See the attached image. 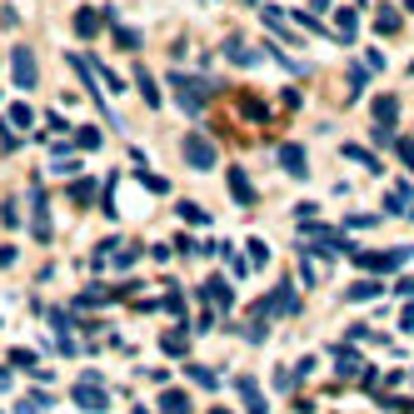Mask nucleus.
I'll list each match as a JSON object with an SVG mask.
<instances>
[{
	"mask_svg": "<svg viewBox=\"0 0 414 414\" xmlns=\"http://www.w3.org/2000/svg\"><path fill=\"white\" fill-rule=\"evenodd\" d=\"M170 85H175V100H180V110H185V115H200V110H205V100H210V90H215L210 80H190V75H180V70L170 75Z\"/></svg>",
	"mask_w": 414,
	"mask_h": 414,
	"instance_id": "1",
	"label": "nucleus"
},
{
	"mask_svg": "<svg viewBox=\"0 0 414 414\" xmlns=\"http://www.w3.org/2000/svg\"><path fill=\"white\" fill-rule=\"evenodd\" d=\"M70 399H75V404H80V409H90V414H100V409H105V404H110V399H105V389H100V380H95V375H85V380H80V384H75V389H70Z\"/></svg>",
	"mask_w": 414,
	"mask_h": 414,
	"instance_id": "2",
	"label": "nucleus"
},
{
	"mask_svg": "<svg viewBox=\"0 0 414 414\" xmlns=\"http://www.w3.org/2000/svg\"><path fill=\"white\" fill-rule=\"evenodd\" d=\"M30 230H35L40 245L50 240V210H45V190L40 185H30Z\"/></svg>",
	"mask_w": 414,
	"mask_h": 414,
	"instance_id": "3",
	"label": "nucleus"
},
{
	"mask_svg": "<svg viewBox=\"0 0 414 414\" xmlns=\"http://www.w3.org/2000/svg\"><path fill=\"white\" fill-rule=\"evenodd\" d=\"M409 255H414V245H409V250H394V255H375V250H354V260H360L365 270H399V265H404Z\"/></svg>",
	"mask_w": 414,
	"mask_h": 414,
	"instance_id": "4",
	"label": "nucleus"
},
{
	"mask_svg": "<svg viewBox=\"0 0 414 414\" xmlns=\"http://www.w3.org/2000/svg\"><path fill=\"white\" fill-rule=\"evenodd\" d=\"M185 160H190L195 170H210V165H215V145H210V135H185Z\"/></svg>",
	"mask_w": 414,
	"mask_h": 414,
	"instance_id": "5",
	"label": "nucleus"
},
{
	"mask_svg": "<svg viewBox=\"0 0 414 414\" xmlns=\"http://www.w3.org/2000/svg\"><path fill=\"white\" fill-rule=\"evenodd\" d=\"M11 70H15V85H20V90L35 85V61H30V50H25V45L11 50Z\"/></svg>",
	"mask_w": 414,
	"mask_h": 414,
	"instance_id": "6",
	"label": "nucleus"
},
{
	"mask_svg": "<svg viewBox=\"0 0 414 414\" xmlns=\"http://www.w3.org/2000/svg\"><path fill=\"white\" fill-rule=\"evenodd\" d=\"M200 294H205L215 310H230V305H234V289H230V280H220V275H215V280H205V289H200Z\"/></svg>",
	"mask_w": 414,
	"mask_h": 414,
	"instance_id": "7",
	"label": "nucleus"
},
{
	"mask_svg": "<svg viewBox=\"0 0 414 414\" xmlns=\"http://www.w3.org/2000/svg\"><path fill=\"white\" fill-rule=\"evenodd\" d=\"M230 195H234V205H255V185L240 165H230Z\"/></svg>",
	"mask_w": 414,
	"mask_h": 414,
	"instance_id": "8",
	"label": "nucleus"
},
{
	"mask_svg": "<svg viewBox=\"0 0 414 414\" xmlns=\"http://www.w3.org/2000/svg\"><path fill=\"white\" fill-rule=\"evenodd\" d=\"M334 370H339L344 380H360V375H365V360H360L354 349H334Z\"/></svg>",
	"mask_w": 414,
	"mask_h": 414,
	"instance_id": "9",
	"label": "nucleus"
},
{
	"mask_svg": "<svg viewBox=\"0 0 414 414\" xmlns=\"http://www.w3.org/2000/svg\"><path fill=\"white\" fill-rule=\"evenodd\" d=\"M225 61H234V65H255L260 50H250L245 40H225Z\"/></svg>",
	"mask_w": 414,
	"mask_h": 414,
	"instance_id": "10",
	"label": "nucleus"
},
{
	"mask_svg": "<svg viewBox=\"0 0 414 414\" xmlns=\"http://www.w3.org/2000/svg\"><path fill=\"white\" fill-rule=\"evenodd\" d=\"M280 165L300 180V175H305V150H300V145H280Z\"/></svg>",
	"mask_w": 414,
	"mask_h": 414,
	"instance_id": "11",
	"label": "nucleus"
},
{
	"mask_svg": "<svg viewBox=\"0 0 414 414\" xmlns=\"http://www.w3.org/2000/svg\"><path fill=\"white\" fill-rule=\"evenodd\" d=\"M160 409H165V414H190V399H185L180 389H165V394H160Z\"/></svg>",
	"mask_w": 414,
	"mask_h": 414,
	"instance_id": "12",
	"label": "nucleus"
},
{
	"mask_svg": "<svg viewBox=\"0 0 414 414\" xmlns=\"http://www.w3.org/2000/svg\"><path fill=\"white\" fill-rule=\"evenodd\" d=\"M375 294H384L380 280H360V284H349V300H354V305H360V300H375Z\"/></svg>",
	"mask_w": 414,
	"mask_h": 414,
	"instance_id": "13",
	"label": "nucleus"
},
{
	"mask_svg": "<svg viewBox=\"0 0 414 414\" xmlns=\"http://www.w3.org/2000/svg\"><path fill=\"white\" fill-rule=\"evenodd\" d=\"M95 30H100V15H95V11H80V15H75V35H80V40H90Z\"/></svg>",
	"mask_w": 414,
	"mask_h": 414,
	"instance_id": "14",
	"label": "nucleus"
},
{
	"mask_svg": "<svg viewBox=\"0 0 414 414\" xmlns=\"http://www.w3.org/2000/svg\"><path fill=\"white\" fill-rule=\"evenodd\" d=\"M394 115H399V105H394L389 95H380V100H375V120H380V125H394Z\"/></svg>",
	"mask_w": 414,
	"mask_h": 414,
	"instance_id": "15",
	"label": "nucleus"
},
{
	"mask_svg": "<svg viewBox=\"0 0 414 414\" xmlns=\"http://www.w3.org/2000/svg\"><path fill=\"white\" fill-rule=\"evenodd\" d=\"M135 80H140V95H145V105H150V110H155V105H160V85H155V80H150V70H140V75H135Z\"/></svg>",
	"mask_w": 414,
	"mask_h": 414,
	"instance_id": "16",
	"label": "nucleus"
},
{
	"mask_svg": "<svg viewBox=\"0 0 414 414\" xmlns=\"http://www.w3.org/2000/svg\"><path fill=\"white\" fill-rule=\"evenodd\" d=\"M384 205H389V215H409V185H394V195Z\"/></svg>",
	"mask_w": 414,
	"mask_h": 414,
	"instance_id": "17",
	"label": "nucleus"
},
{
	"mask_svg": "<svg viewBox=\"0 0 414 414\" xmlns=\"http://www.w3.org/2000/svg\"><path fill=\"white\" fill-rule=\"evenodd\" d=\"M344 160H354V165H365V170H380V165H375V155H370L365 145H344Z\"/></svg>",
	"mask_w": 414,
	"mask_h": 414,
	"instance_id": "18",
	"label": "nucleus"
},
{
	"mask_svg": "<svg viewBox=\"0 0 414 414\" xmlns=\"http://www.w3.org/2000/svg\"><path fill=\"white\" fill-rule=\"evenodd\" d=\"M240 394H245L250 414H265V404H260V389H255V380H240Z\"/></svg>",
	"mask_w": 414,
	"mask_h": 414,
	"instance_id": "19",
	"label": "nucleus"
},
{
	"mask_svg": "<svg viewBox=\"0 0 414 414\" xmlns=\"http://www.w3.org/2000/svg\"><path fill=\"white\" fill-rule=\"evenodd\" d=\"M375 30H380V35H394V30H399V11H380Z\"/></svg>",
	"mask_w": 414,
	"mask_h": 414,
	"instance_id": "20",
	"label": "nucleus"
},
{
	"mask_svg": "<svg viewBox=\"0 0 414 414\" xmlns=\"http://www.w3.org/2000/svg\"><path fill=\"white\" fill-rule=\"evenodd\" d=\"M160 344H165V354H185V349H190V339H185L180 330H175V334H165Z\"/></svg>",
	"mask_w": 414,
	"mask_h": 414,
	"instance_id": "21",
	"label": "nucleus"
},
{
	"mask_svg": "<svg viewBox=\"0 0 414 414\" xmlns=\"http://www.w3.org/2000/svg\"><path fill=\"white\" fill-rule=\"evenodd\" d=\"M70 200H75V205H90V200H95V185H90V180H75Z\"/></svg>",
	"mask_w": 414,
	"mask_h": 414,
	"instance_id": "22",
	"label": "nucleus"
},
{
	"mask_svg": "<svg viewBox=\"0 0 414 414\" xmlns=\"http://www.w3.org/2000/svg\"><path fill=\"white\" fill-rule=\"evenodd\" d=\"M11 125H15V130H30V125H35V115H30L25 105H15V110H11Z\"/></svg>",
	"mask_w": 414,
	"mask_h": 414,
	"instance_id": "23",
	"label": "nucleus"
},
{
	"mask_svg": "<svg viewBox=\"0 0 414 414\" xmlns=\"http://www.w3.org/2000/svg\"><path fill=\"white\" fill-rule=\"evenodd\" d=\"M115 40H120V50H140V30H125V25H120V30H115Z\"/></svg>",
	"mask_w": 414,
	"mask_h": 414,
	"instance_id": "24",
	"label": "nucleus"
},
{
	"mask_svg": "<svg viewBox=\"0 0 414 414\" xmlns=\"http://www.w3.org/2000/svg\"><path fill=\"white\" fill-rule=\"evenodd\" d=\"M354 30H360L354 25V11H339V40H354Z\"/></svg>",
	"mask_w": 414,
	"mask_h": 414,
	"instance_id": "25",
	"label": "nucleus"
},
{
	"mask_svg": "<svg viewBox=\"0 0 414 414\" xmlns=\"http://www.w3.org/2000/svg\"><path fill=\"white\" fill-rule=\"evenodd\" d=\"M11 365H20V370H40V365H35V354H30V349H11Z\"/></svg>",
	"mask_w": 414,
	"mask_h": 414,
	"instance_id": "26",
	"label": "nucleus"
},
{
	"mask_svg": "<svg viewBox=\"0 0 414 414\" xmlns=\"http://www.w3.org/2000/svg\"><path fill=\"white\" fill-rule=\"evenodd\" d=\"M185 370H190V380H195V384H205V389H215V375H210V370H200V365H185Z\"/></svg>",
	"mask_w": 414,
	"mask_h": 414,
	"instance_id": "27",
	"label": "nucleus"
},
{
	"mask_svg": "<svg viewBox=\"0 0 414 414\" xmlns=\"http://www.w3.org/2000/svg\"><path fill=\"white\" fill-rule=\"evenodd\" d=\"M394 150H399V160H404V170H414V140H394Z\"/></svg>",
	"mask_w": 414,
	"mask_h": 414,
	"instance_id": "28",
	"label": "nucleus"
},
{
	"mask_svg": "<svg viewBox=\"0 0 414 414\" xmlns=\"http://www.w3.org/2000/svg\"><path fill=\"white\" fill-rule=\"evenodd\" d=\"M140 180H145V190H155V195H165V190H170L160 175H150V170H140Z\"/></svg>",
	"mask_w": 414,
	"mask_h": 414,
	"instance_id": "29",
	"label": "nucleus"
},
{
	"mask_svg": "<svg viewBox=\"0 0 414 414\" xmlns=\"http://www.w3.org/2000/svg\"><path fill=\"white\" fill-rule=\"evenodd\" d=\"M75 145H80V150H95V145H100V130H80Z\"/></svg>",
	"mask_w": 414,
	"mask_h": 414,
	"instance_id": "30",
	"label": "nucleus"
},
{
	"mask_svg": "<svg viewBox=\"0 0 414 414\" xmlns=\"http://www.w3.org/2000/svg\"><path fill=\"white\" fill-rule=\"evenodd\" d=\"M360 90H365V70H360V65H354V70H349V100H354V95H360Z\"/></svg>",
	"mask_w": 414,
	"mask_h": 414,
	"instance_id": "31",
	"label": "nucleus"
},
{
	"mask_svg": "<svg viewBox=\"0 0 414 414\" xmlns=\"http://www.w3.org/2000/svg\"><path fill=\"white\" fill-rule=\"evenodd\" d=\"M180 220H190V225H205V210H195V205H180Z\"/></svg>",
	"mask_w": 414,
	"mask_h": 414,
	"instance_id": "32",
	"label": "nucleus"
},
{
	"mask_svg": "<svg viewBox=\"0 0 414 414\" xmlns=\"http://www.w3.org/2000/svg\"><path fill=\"white\" fill-rule=\"evenodd\" d=\"M265 255H270V250H265L260 240H250V265H265Z\"/></svg>",
	"mask_w": 414,
	"mask_h": 414,
	"instance_id": "33",
	"label": "nucleus"
},
{
	"mask_svg": "<svg viewBox=\"0 0 414 414\" xmlns=\"http://www.w3.org/2000/svg\"><path fill=\"white\" fill-rule=\"evenodd\" d=\"M404 6H409V15H414V0H404Z\"/></svg>",
	"mask_w": 414,
	"mask_h": 414,
	"instance_id": "34",
	"label": "nucleus"
},
{
	"mask_svg": "<svg viewBox=\"0 0 414 414\" xmlns=\"http://www.w3.org/2000/svg\"><path fill=\"white\" fill-rule=\"evenodd\" d=\"M210 414H230V409H210Z\"/></svg>",
	"mask_w": 414,
	"mask_h": 414,
	"instance_id": "35",
	"label": "nucleus"
},
{
	"mask_svg": "<svg viewBox=\"0 0 414 414\" xmlns=\"http://www.w3.org/2000/svg\"><path fill=\"white\" fill-rule=\"evenodd\" d=\"M0 389H6V375H0Z\"/></svg>",
	"mask_w": 414,
	"mask_h": 414,
	"instance_id": "36",
	"label": "nucleus"
},
{
	"mask_svg": "<svg viewBox=\"0 0 414 414\" xmlns=\"http://www.w3.org/2000/svg\"><path fill=\"white\" fill-rule=\"evenodd\" d=\"M250 6H255V0H250Z\"/></svg>",
	"mask_w": 414,
	"mask_h": 414,
	"instance_id": "37",
	"label": "nucleus"
}]
</instances>
